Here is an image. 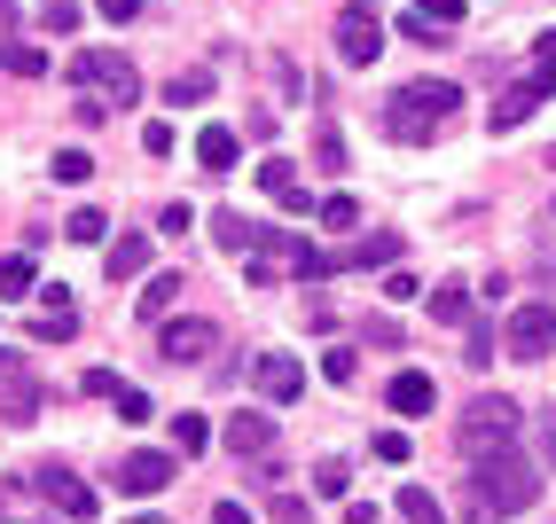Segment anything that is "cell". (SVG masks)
<instances>
[{
    "label": "cell",
    "mask_w": 556,
    "mask_h": 524,
    "mask_svg": "<svg viewBox=\"0 0 556 524\" xmlns=\"http://www.w3.org/2000/svg\"><path fill=\"white\" fill-rule=\"evenodd\" d=\"M455 110H463V87H455V79H416V87H400V94L384 102V133H392V141H431Z\"/></svg>",
    "instance_id": "6da1fadb"
},
{
    "label": "cell",
    "mask_w": 556,
    "mask_h": 524,
    "mask_svg": "<svg viewBox=\"0 0 556 524\" xmlns=\"http://www.w3.org/2000/svg\"><path fill=\"white\" fill-rule=\"evenodd\" d=\"M470 494L486 501L494 516H517V509H533V501H541V477H533V462L517 455V446H494V455H478Z\"/></svg>",
    "instance_id": "7a4b0ae2"
},
{
    "label": "cell",
    "mask_w": 556,
    "mask_h": 524,
    "mask_svg": "<svg viewBox=\"0 0 556 524\" xmlns=\"http://www.w3.org/2000/svg\"><path fill=\"white\" fill-rule=\"evenodd\" d=\"M71 79L94 87V94H110V110H118V102H141V71H134V55H118V48L71 55Z\"/></svg>",
    "instance_id": "3957f363"
},
{
    "label": "cell",
    "mask_w": 556,
    "mask_h": 524,
    "mask_svg": "<svg viewBox=\"0 0 556 524\" xmlns=\"http://www.w3.org/2000/svg\"><path fill=\"white\" fill-rule=\"evenodd\" d=\"M509 438H517V407L502 392H478L463 407V455L478 462V455H494V446H509Z\"/></svg>",
    "instance_id": "277c9868"
},
{
    "label": "cell",
    "mask_w": 556,
    "mask_h": 524,
    "mask_svg": "<svg viewBox=\"0 0 556 524\" xmlns=\"http://www.w3.org/2000/svg\"><path fill=\"white\" fill-rule=\"evenodd\" d=\"M548 345H556V306L548 297H526V306L502 321V353L509 360H548Z\"/></svg>",
    "instance_id": "5b68a950"
},
{
    "label": "cell",
    "mask_w": 556,
    "mask_h": 524,
    "mask_svg": "<svg viewBox=\"0 0 556 524\" xmlns=\"http://www.w3.org/2000/svg\"><path fill=\"white\" fill-rule=\"evenodd\" d=\"M173 455H157V446H134V455L118 462V477H110V485H118V494L126 501H150V494H165V485H173Z\"/></svg>",
    "instance_id": "8992f818"
},
{
    "label": "cell",
    "mask_w": 556,
    "mask_h": 524,
    "mask_svg": "<svg viewBox=\"0 0 556 524\" xmlns=\"http://www.w3.org/2000/svg\"><path fill=\"white\" fill-rule=\"evenodd\" d=\"M548 87H556V63H533V79H517V87H509V94L494 102V118H486V126H494V133H509V126H526L533 110L548 102Z\"/></svg>",
    "instance_id": "52a82bcc"
},
{
    "label": "cell",
    "mask_w": 556,
    "mask_h": 524,
    "mask_svg": "<svg viewBox=\"0 0 556 524\" xmlns=\"http://www.w3.org/2000/svg\"><path fill=\"white\" fill-rule=\"evenodd\" d=\"M0 416H9V423H31V416H40V384H31L24 353H9V345H0Z\"/></svg>",
    "instance_id": "ba28073f"
},
{
    "label": "cell",
    "mask_w": 556,
    "mask_h": 524,
    "mask_svg": "<svg viewBox=\"0 0 556 524\" xmlns=\"http://www.w3.org/2000/svg\"><path fill=\"white\" fill-rule=\"evenodd\" d=\"M31 485H40V494H48V501H55V509H63L71 524H87V516L102 509V501H94V485H79V477H71L63 462H48V470H31Z\"/></svg>",
    "instance_id": "9c48e42d"
},
{
    "label": "cell",
    "mask_w": 556,
    "mask_h": 524,
    "mask_svg": "<svg viewBox=\"0 0 556 524\" xmlns=\"http://www.w3.org/2000/svg\"><path fill=\"white\" fill-rule=\"evenodd\" d=\"M338 55H345L353 71H368V63L384 55V24L368 16V9H345V16H338Z\"/></svg>",
    "instance_id": "30bf717a"
},
{
    "label": "cell",
    "mask_w": 556,
    "mask_h": 524,
    "mask_svg": "<svg viewBox=\"0 0 556 524\" xmlns=\"http://www.w3.org/2000/svg\"><path fill=\"white\" fill-rule=\"evenodd\" d=\"M212 345H219V329H212V321H165V329H157V353H165V360H180V368L204 360Z\"/></svg>",
    "instance_id": "8fae6325"
},
{
    "label": "cell",
    "mask_w": 556,
    "mask_h": 524,
    "mask_svg": "<svg viewBox=\"0 0 556 524\" xmlns=\"http://www.w3.org/2000/svg\"><path fill=\"white\" fill-rule=\"evenodd\" d=\"M251 376H258V392H267L275 407H290V399L306 392V368L290 360V353H258V368H251Z\"/></svg>",
    "instance_id": "7c38bea8"
},
{
    "label": "cell",
    "mask_w": 556,
    "mask_h": 524,
    "mask_svg": "<svg viewBox=\"0 0 556 524\" xmlns=\"http://www.w3.org/2000/svg\"><path fill=\"white\" fill-rule=\"evenodd\" d=\"M431 399H439V384L424 376V368H400V376H392V392H384V407H392V416H431Z\"/></svg>",
    "instance_id": "4fadbf2b"
},
{
    "label": "cell",
    "mask_w": 556,
    "mask_h": 524,
    "mask_svg": "<svg viewBox=\"0 0 556 524\" xmlns=\"http://www.w3.org/2000/svg\"><path fill=\"white\" fill-rule=\"evenodd\" d=\"M258 189H267V196H275L282 212H321V204H314V196L299 189V172H290L282 157H267V165H258Z\"/></svg>",
    "instance_id": "5bb4252c"
},
{
    "label": "cell",
    "mask_w": 556,
    "mask_h": 524,
    "mask_svg": "<svg viewBox=\"0 0 556 524\" xmlns=\"http://www.w3.org/2000/svg\"><path fill=\"white\" fill-rule=\"evenodd\" d=\"M102 267H110V282H134V274H150V235H118Z\"/></svg>",
    "instance_id": "9a60e30c"
},
{
    "label": "cell",
    "mask_w": 556,
    "mask_h": 524,
    "mask_svg": "<svg viewBox=\"0 0 556 524\" xmlns=\"http://www.w3.org/2000/svg\"><path fill=\"white\" fill-rule=\"evenodd\" d=\"M197 165L204 172H236V126H204L197 133Z\"/></svg>",
    "instance_id": "2e32d148"
},
{
    "label": "cell",
    "mask_w": 556,
    "mask_h": 524,
    "mask_svg": "<svg viewBox=\"0 0 556 524\" xmlns=\"http://www.w3.org/2000/svg\"><path fill=\"white\" fill-rule=\"evenodd\" d=\"M258 235H267V228H251L243 212H212V243H219V251H243V258H251Z\"/></svg>",
    "instance_id": "e0dca14e"
},
{
    "label": "cell",
    "mask_w": 556,
    "mask_h": 524,
    "mask_svg": "<svg viewBox=\"0 0 556 524\" xmlns=\"http://www.w3.org/2000/svg\"><path fill=\"white\" fill-rule=\"evenodd\" d=\"M228 446H236V455H275V416H236Z\"/></svg>",
    "instance_id": "ac0fdd59"
},
{
    "label": "cell",
    "mask_w": 556,
    "mask_h": 524,
    "mask_svg": "<svg viewBox=\"0 0 556 524\" xmlns=\"http://www.w3.org/2000/svg\"><path fill=\"white\" fill-rule=\"evenodd\" d=\"M392 258H400V235H368L353 251H329V267H392Z\"/></svg>",
    "instance_id": "d6986e66"
},
{
    "label": "cell",
    "mask_w": 556,
    "mask_h": 524,
    "mask_svg": "<svg viewBox=\"0 0 556 524\" xmlns=\"http://www.w3.org/2000/svg\"><path fill=\"white\" fill-rule=\"evenodd\" d=\"M431 321L470 329V290H463V282H439V290H431Z\"/></svg>",
    "instance_id": "ffe728a7"
},
{
    "label": "cell",
    "mask_w": 556,
    "mask_h": 524,
    "mask_svg": "<svg viewBox=\"0 0 556 524\" xmlns=\"http://www.w3.org/2000/svg\"><path fill=\"white\" fill-rule=\"evenodd\" d=\"M0 71H9V79H40V71H48V55L31 48V40H0Z\"/></svg>",
    "instance_id": "44dd1931"
},
{
    "label": "cell",
    "mask_w": 556,
    "mask_h": 524,
    "mask_svg": "<svg viewBox=\"0 0 556 524\" xmlns=\"http://www.w3.org/2000/svg\"><path fill=\"white\" fill-rule=\"evenodd\" d=\"M400 516L407 524H447V509H439L431 485H400Z\"/></svg>",
    "instance_id": "7402d4cb"
},
{
    "label": "cell",
    "mask_w": 556,
    "mask_h": 524,
    "mask_svg": "<svg viewBox=\"0 0 556 524\" xmlns=\"http://www.w3.org/2000/svg\"><path fill=\"white\" fill-rule=\"evenodd\" d=\"M180 290H189V282H180V274H150V290H141V314H150V321H165Z\"/></svg>",
    "instance_id": "603a6c76"
},
{
    "label": "cell",
    "mask_w": 556,
    "mask_h": 524,
    "mask_svg": "<svg viewBox=\"0 0 556 524\" xmlns=\"http://www.w3.org/2000/svg\"><path fill=\"white\" fill-rule=\"evenodd\" d=\"M212 446V423L204 416H173V455H204Z\"/></svg>",
    "instance_id": "cb8c5ba5"
},
{
    "label": "cell",
    "mask_w": 556,
    "mask_h": 524,
    "mask_svg": "<svg viewBox=\"0 0 556 524\" xmlns=\"http://www.w3.org/2000/svg\"><path fill=\"white\" fill-rule=\"evenodd\" d=\"M0 297H31V251H9V258H0Z\"/></svg>",
    "instance_id": "d4e9b609"
},
{
    "label": "cell",
    "mask_w": 556,
    "mask_h": 524,
    "mask_svg": "<svg viewBox=\"0 0 556 524\" xmlns=\"http://www.w3.org/2000/svg\"><path fill=\"white\" fill-rule=\"evenodd\" d=\"M400 40H416V48H447V24H431V16L407 9V16H400Z\"/></svg>",
    "instance_id": "484cf974"
},
{
    "label": "cell",
    "mask_w": 556,
    "mask_h": 524,
    "mask_svg": "<svg viewBox=\"0 0 556 524\" xmlns=\"http://www.w3.org/2000/svg\"><path fill=\"white\" fill-rule=\"evenodd\" d=\"M55 180H63V189H79V180L94 172V157H87V149H55V165H48Z\"/></svg>",
    "instance_id": "4316f807"
},
{
    "label": "cell",
    "mask_w": 556,
    "mask_h": 524,
    "mask_svg": "<svg viewBox=\"0 0 556 524\" xmlns=\"http://www.w3.org/2000/svg\"><path fill=\"white\" fill-rule=\"evenodd\" d=\"M314 219H321L329 235H345V228H361V204H353V196H329V204H321Z\"/></svg>",
    "instance_id": "83f0119b"
},
{
    "label": "cell",
    "mask_w": 556,
    "mask_h": 524,
    "mask_svg": "<svg viewBox=\"0 0 556 524\" xmlns=\"http://www.w3.org/2000/svg\"><path fill=\"white\" fill-rule=\"evenodd\" d=\"M345 485H353V470H345L338 455H329V462L314 470V494H321V501H345Z\"/></svg>",
    "instance_id": "f1b7e54d"
},
{
    "label": "cell",
    "mask_w": 556,
    "mask_h": 524,
    "mask_svg": "<svg viewBox=\"0 0 556 524\" xmlns=\"http://www.w3.org/2000/svg\"><path fill=\"white\" fill-rule=\"evenodd\" d=\"M63 235H71V243H102V235H110V219H102L94 204H79V212H71V228H63Z\"/></svg>",
    "instance_id": "f546056e"
},
{
    "label": "cell",
    "mask_w": 556,
    "mask_h": 524,
    "mask_svg": "<svg viewBox=\"0 0 556 524\" xmlns=\"http://www.w3.org/2000/svg\"><path fill=\"white\" fill-rule=\"evenodd\" d=\"M212 94V71H180V79L165 87V102H204Z\"/></svg>",
    "instance_id": "4dcf8cb0"
},
{
    "label": "cell",
    "mask_w": 556,
    "mask_h": 524,
    "mask_svg": "<svg viewBox=\"0 0 556 524\" xmlns=\"http://www.w3.org/2000/svg\"><path fill=\"white\" fill-rule=\"evenodd\" d=\"M157 407H150V392H134V384H118V423H150Z\"/></svg>",
    "instance_id": "1f68e13d"
},
{
    "label": "cell",
    "mask_w": 556,
    "mask_h": 524,
    "mask_svg": "<svg viewBox=\"0 0 556 524\" xmlns=\"http://www.w3.org/2000/svg\"><path fill=\"white\" fill-rule=\"evenodd\" d=\"M40 24L55 31V40H63V31H79V0H48V9H40Z\"/></svg>",
    "instance_id": "d6a6232c"
},
{
    "label": "cell",
    "mask_w": 556,
    "mask_h": 524,
    "mask_svg": "<svg viewBox=\"0 0 556 524\" xmlns=\"http://www.w3.org/2000/svg\"><path fill=\"white\" fill-rule=\"evenodd\" d=\"M368 455H377V462H407V431H377V438H368Z\"/></svg>",
    "instance_id": "836d02e7"
},
{
    "label": "cell",
    "mask_w": 556,
    "mask_h": 524,
    "mask_svg": "<svg viewBox=\"0 0 556 524\" xmlns=\"http://www.w3.org/2000/svg\"><path fill=\"white\" fill-rule=\"evenodd\" d=\"M407 9H416V16H431V24H447V31L463 24V0H407Z\"/></svg>",
    "instance_id": "e575fe53"
},
{
    "label": "cell",
    "mask_w": 556,
    "mask_h": 524,
    "mask_svg": "<svg viewBox=\"0 0 556 524\" xmlns=\"http://www.w3.org/2000/svg\"><path fill=\"white\" fill-rule=\"evenodd\" d=\"M314 157H321V172H338V165H345V141H338V126H321V133H314Z\"/></svg>",
    "instance_id": "d590c367"
},
{
    "label": "cell",
    "mask_w": 556,
    "mask_h": 524,
    "mask_svg": "<svg viewBox=\"0 0 556 524\" xmlns=\"http://www.w3.org/2000/svg\"><path fill=\"white\" fill-rule=\"evenodd\" d=\"M71 329H79V314H40V345H71Z\"/></svg>",
    "instance_id": "8d00e7d4"
},
{
    "label": "cell",
    "mask_w": 556,
    "mask_h": 524,
    "mask_svg": "<svg viewBox=\"0 0 556 524\" xmlns=\"http://www.w3.org/2000/svg\"><path fill=\"white\" fill-rule=\"evenodd\" d=\"M321 376H329V384H353L361 360H353V353H321Z\"/></svg>",
    "instance_id": "74e56055"
},
{
    "label": "cell",
    "mask_w": 556,
    "mask_h": 524,
    "mask_svg": "<svg viewBox=\"0 0 556 524\" xmlns=\"http://www.w3.org/2000/svg\"><path fill=\"white\" fill-rule=\"evenodd\" d=\"M141 149H150V157H173V126L150 118V126H141Z\"/></svg>",
    "instance_id": "f35d334b"
},
{
    "label": "cell",
    "mask_w": 556,
    "mask_h": 524,
    "mask_svg": "<svg viewBox=\"0 0 556 524\" xmlns=\"http://www.w3.org/2000/svg\"><path fill=\"white\" fill-rule=\"evenodd\" d=\"M267 516H275V524H306V501H299V494H275Z\"/></svg>",
    "instance_id": "ab89813d"
},
{
    "label": "cell",
    "mask_w": 556,
    "mask_h": 524,
    "mask_svg": "<svg viewBox=\"0 0 556 524\" xmlns=\"http://www.w3.org/2000/svg\"><path fill=\"white\" fill-rule=\"evenodd\" d=\"M463 360H470V368H486V360H494V336L478 329V321H470V353H463Z\"/></svg>",
    "instance_id": "60d3db41"
},
{
    "label": "cell",
    "mask_w": 556,
    "mask_h": 524,
    "mask_svg": "<svg viewBox=\"0 0 556 524\" xmlns=\"http://www.w3.org/2000/svg\"><path fill=\"white\" fill-rule=\"evenodd\" d=\"M94 9H102L110 24H134V16H141V0H94Z\"/></svg>",
    "instance_id": "b9f144b4"
},
{
    "label": "cell",
    "mask_w": 556,
    "mask_h": 524,
    "mask_svg": "<svg viewBox=\"0 0 556 524\" xmlns=\"http://www.w3.org/2000/svg\"><path fill=\"white\" fill-rule=\"evenodd\" d=\"M212 524H251V509H243V501H219V509H212Z\"/></svg>",
    "instance_id": "7bdbcfd3"
},
{
    "label": "cell",
    "mask_w": 556,
    "mask_h": 524,
    "mask_svg": "<svg viewBox=\"0 0 556 524\" xmlns=\"http://www.w3.org/2000/svg\"><path fill=\"white\" fill-rule=\"evenodd\" d=\"M541 462H556V423H541Z\"/></svg>",
    "instance_id": "ee69618b"
},
{
    "label": "cell",
    "mask_w": 556,
    "mask_h": 524,
    "mask_svg": "<svg viewBox=\"0 0 556 524\" xmlns=\"http://www.w3.org/2000/svg\"><path fill=\"white\" fill-rule=\"evenodd\" d=\"M134 524H165V516H134Z\"/></svg>",
    "instance_id": "f6af8a7d"
}]
</instances>
